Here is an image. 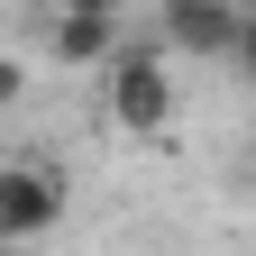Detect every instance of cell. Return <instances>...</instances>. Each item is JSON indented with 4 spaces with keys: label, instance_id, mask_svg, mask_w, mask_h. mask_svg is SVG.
<instances>
[{
    "label": "cell",
    "instance_id": "5",
    "mask_svg": "<svg viewBox=\"0 0 256 256\" xmlns=\"http://www.w3.org/2000/svg\"><path fill=\"white\" fill-rule=\"evenodd\" d=\"M238 74L256 82V10H247V46H238Z\"/></svg>",
    "mask_w": 256,
    "mask_h": 256
},
{
    "label": "cell",
    "instance_id": "1",
    "mask_svg": "<svg viewBox=\"0 0 256 256\" xmlns=\"http://www.w3.org/2000/svg\"><path fill=\"white\" fill-rule=\"evenodd\" d=\"M64 210H74V183L46 156H10L0 165V247H37Z\"/></svg>",
    "mask_w": 256,
    "mask_h": 256
},
{
    "label": "cell",
    "instance_id": "3",
    "mask_svg": "<svg viewBox=\"0 0 256 256\" xmlns=\"http://www.w3.org/2000/svg\"><path fill=\"white\" fill-rule=\"evenodd\" d=\"M156 46L165 55H202V64H238L247 10H229V0H165L156 10Z\"/></svg>",
    "mask_w": 256,
    "mask_h": 256
},
{
    "label": "cell",
    "instance_id": "2",
    "mask_svg": "<svg viewBox=\"0 0 256 256\" xmlns=\"http://www.w3.org/2000/svg\"><path fill=\"white\" fill-rule=\"evenodd\" d=\"M110 119L128 128V138H146V146L174 128V74H165V46L156 37H138L110 64Z\"/></svg>",
    "mask_w": 256,
    "mask_h": 256
},
{
    "label": "cell",
    "instance_id": "6",
    "mask_svg": "<svg viewBox=\"0 0 256 256\" xmlns=\"http://www.w3.org/2000/svg\"><path fill=\"white\" fill-rule=\"evenodd\" d=\"M0 256H37V247H0Z\"/></svg>",
    "mask_w": 256,
    "mask_h": 256
},
{
    "label": "cell",
    "instance_id": "4",
    "mask_svg": "<svg viewBox=\"0 0 256 256\" xmlns=\"http://www.w3.org/2000/svg\"><path fill=\"white\" fill-rule=\"evenodd\" d=\"M46 46H55V64H119L128 55V28H119V10H55L46 18Z\"/></svg>",
    "mask_w": 256,
    "mask_h": 256
}]
</instances>
